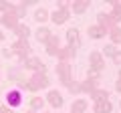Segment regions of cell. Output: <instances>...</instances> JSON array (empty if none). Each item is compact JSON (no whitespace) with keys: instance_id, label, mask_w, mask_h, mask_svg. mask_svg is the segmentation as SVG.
I'll return each mask as SVG.
<instances>
[{"instance_id":"6da1fadb","label":"cell","mask_w":121,"mask_h":113,"mask_svg":"<svg viewBox=\"0 0 121 113\" xmlns=\"http://www.w3.org/2000/svg\"><path fill=\"white\" fill-rule=\"evenodd\" d=\"M10 51H12L14 56H18V63H24L28 56H32V48L28 44V39H16L10 47Z\"/></svg>"},{"instance_id":"7a4b0ae2","label":"cell","mask_w":121,"mask_h":113,"mask_svg":"<svg viewBox=\"0 0 121 113\" xmlns=\"http://www.w3.org/2000/svg\"><path fill=\"white\" fill-rule=\"evenodd\" d=\"M99 81H101V75L89 69V71H87V77L81 81V93H89V95H93L97 89H101L99 87Z\"/></svg>"},{"instance_id":"3957f363","label":"cell","mask_w":121,"mask_h":113,"mask_svg":"<svg viewBox=\"0 0 121 113\" xmlns=\"http://www.w3.org/2000/svg\"><path fill=\"white\" fill-rule=\"evenodd\" d=\"M71 16V10L67 2H56V8L51 12V22L52 24H65Z\"/></svg>"},{"instance_id":"277c9868","label":"cell","mask_w":121,"mask_h":113,"mask_svg":"<svg viewBox=\"0 0 121 113\" xmlns=\"http://www.w3.org/2000/svg\"><path fill=\"white\" fill-rule=\"evenodd\" d=\"M28 91H40V89H48L51 81H48L47 73H32L28 77Z\"/></svg>"},{"instance_id":"5b68a950","label":"cell","mask_w":121,"mask_h":113,"mask_svg":"<svg viewBox=\"0 0 121 113\" xmlns=\"http://www.w3.org/2000/svg\"><path fill=\"white\" fill-rule=\"evenodd\" d=\"M55 73L59 75V79H60V85L63 87H67L71 81H73V77H71V73H73V67H71V63H56V67H55Z\"/></svg>"},{"instance_id":"8992f818","label":"cell","mask_w":121,"mask_h":113,"mask_svg":"<svg viewBox=\"0 0 121 113\" xmlns=\"http://www.w3.org/2000/svg\"><path fill=\"white\" fill-rule=\"evenodd\" d=\"M18 65L24 71H30V73H47V67H44V63L39 56H28L24 63H18Z\"/></svg>"},{"instance_id":"52a82bcc","label":"cell","mask_w":121,"mask_h":113,"mask_svg":"<svg viewBox=\"0 0 121 113\" xmlns=\"http://www.w3.org/2000/svg\"><path fill=\"white\" fill-rule=\"evenodd\" d=\"M89 69L95 71V73H101L105 69V56L101 55V51H91L89 52Z\"/></svg>"},{"instance_id":"ba28073f","label":"cell","mask_w":121,"mask_h":113,"mask_svg":"<svg viewBox=\"0 0 121 113\" xmlns=\"http://www.w3.org/2000/svg\"><path fill=\"white\" fill-rule=\"evenodd\" d=\"M0 24L4 26L6 30L14 32V28L18 26V16H16V12H14V8H10L8 12H4L2 16H0Z\"/></svg>"},{"instance_id":"9c48e42d","label":"cell","mask_w":121,"mask_h":113,"mask_svg":"<svg viewBox=\"0 0 121 113\" xmlns=\"http://www.w3.org/2000/svg\"><path fill=\"white\" fill-rule=\"evenodd\" d=\"M75 56H77V47H73V44H65V47H60L56 59H59L60 63H71Z\"/></svg>"},{"instance_id":"30bf717a","label":"cell","mask_w":121,"mask_h":113,"mask_svg":"<svg viewBox=\"0 0 121 113\" xmlns=\"http://www.w3.org/2000/svg\"><path fill=\"white\" fill-rule=\"evenodd\" d=\"M44 51H47L48 56H56V55H59V51H60V39L56 35H52L51 39L44 43Z\"/></svg>"},{"instance_id":"8fae6325","label":"cell","mask_w":121,"mask_h":113,"mask_svg":"<svg viewBox=\"0 0 121 113\" xmlns=\"http://www.w3.org/2000/svg\"><path fill=\"white\" fill-rule=\"evenodd\" d=\"M47 105H51L52 109H59L63 105V95L59 89H48L47 91Z\"/></svg>"},{"instance_id":"7c38bea8","label":"cell","mask_w":121,"mask_h":113,"mask_svg":"<svg viewBox=\"0 0 121 113\" xmlns=\"http://www.w3.org/2000/svg\"><path fill=\"white\" fill-rule=\"evenodd\" d=\"M6 105L8 107H20L22 105V91H18V89H12V91L6 93Z\"/></svg>"},{"instance_id":"4fadbf2b","label":"cell","mask_w":121,"mask_h":113,"mask_svg":"<svg viewBox=\"0 0 121 113\" xmlns=\"http://www.w3.org/2000/svg\"><path fill=\"white\" fill-rule=\"evenodd\" d=\"M87 35L93 40H101V39H105V36H109V30H105L103 26H99V24H91L89 28H87Z\"/></svg>"},{"instance_id":"5bb4252c","label":"cell","mask_w":121,"mask_h":113,"mask_svg":"<svg viewBox=\"0 0 121 113\" xmlns=\"http://www.w3.org/2000/svg\"><path fill=\"white\" fill-rule=\"evenodd\" d=\"M97 24L103 26L105 30H111V28H115V20H113L111 16H109V12H99L97 14Z\"/></svg>"},{"instance_id":"9a60e30c","label":"cell","mask_w":121,"mask_h":113,"mask_svg":"<svg viewBox=\"0 0 121 113\" xmlns=\"http://www.w3.org/2000/svg\"><path fill=\"white\" fill-rule=\"evenodd\" d=\"M67 39V44H73V47H81V32H79V28H69L65 35Z\"/></svg>"},{"instance_id":"2e32d148","label":"cell","mask_w":121,"mask_h":113,"mask_svg":"<svg viewBox=\"0 0 121 113\" xmlns=\"http://www.w3.org/2000/svg\"><path fill=\"white\" fill-rule=\"evenodd\" d=\"M111 111H113L111 99H103V101H95L93 103V113H111Z\"/></svg>"},{"instance_id":"e0dca14e","label":"cell","mask_w":121,"mask_h":113,"mask_svg":"<svg viewBox=\"0 0 121 113\" xmlns=\"http://www.w3.org/2000/svg\"><path fill=\"white\" fill-rule=\"evenodd\" d=\"M35 36H36V40H39V43H43V44H44V43H47V40L52 36V32H51V28L44 24V26H39V28H36Z\"/></svg>"},{"instance_id":"ac0fdd59","label":"cell","mask_w":121,"mask_h":113,"mask_svg":"<svg viewBox=\"0 0 121 113\" xmlns=\"http://www.w3.org/2000/svg\"><path fill=\"white\" fill-rule=\"evenodd\" d=\"M35 20L39 22L40 26H44V22L51 20V12H48L44 6H43V8H36V10H35Z\"/></svg>"},{"instance_id":"d6986e66","label":"cell","mask_w":121,"mask_h":113,"mask_svg":"<svg viewBox=\"0 0 121 113\" xmlns=\"http://www.w3.org/2000/svg\"><path fill=\"white\" fill-rule=\"evenodd\" d=\"M87 109H89L87 99H75L73 103H71V113H85Z\"/></svg>"},{"instance_id":"ffe728a7","label":"cell","mask_w":121,"mask_h":113,"mask_svg":"<svg viewBox=\"0 0 121 113\" xmlns=\"http://www.w3.org/2000/svg\"><path fill=\"white\" fill-rule=\"evenodd\" d=\"M89 8V2H83V0H77V2H69V10L75 14H85V10Z\"/></svg>"},{"instance_id":"44dd1931","label":"cell","mask_w":121,"mask_h":113,"mask_svg":"<svg viewBox=\"0 0 121 113\" xmlns=\"http://www.w3.org/2000/svg\"><path fill=\"white\" fill-rule=\"evenodd\" d=\"M22 67L20 65H16V67H10L8 69V79L10 81H14V83H18V81H22Z\"/></svg>"},{"instance_id":"7402d4cb","label":"cell","mask_w":121,"mask_h":113,"mask_svg":"<svg viewBox=\"0 0 121 113\" xmlns=\"http://www.w3.org/2000/svg\"><path fill=\"white\" fill-rule=\"evenodd\" d=\"M109 16L117 22H121V2H111V10H109Z\"/></svg>"},{"instance_id":"603a6c76","label":"cell","mask_w":121,"mask_h":113,"mask_svg":"<svg viewBox=\"0 0 121 113\" xmlns=\"http://www.w3.org/2000/svg\"><path fill=\"white\" fill-rule=\"evenodd\" d=\"M14 35H16V39H28V36H30V28H28V24H22V22H18V26L14 28Z\"/></svg>"},{"instance_id":"cb8c5ba5","label":"cell","mask_w":121,"mask_h":113,"mask_svg":"<svg viewBox=\"0 0 121 113\" xmlns=\"http://www.w3.org/2000/svg\"><path fill=\"white\" fill-rule=\"evenodd\" d=\"M109 40H111V44H121V26L117 24L115 28H111V30H109Z\"/></svg>"},{"instance_id":"d4e9b609","label":"cell","mask_w":121,"mask_h":113,"mask_svg":"<svg viewBox=\"0 0 121 113\" xmlns=\"http://www.w3.org/2000/svg\"><path fill=\"white\" fill-rule=\"evenodd\" d=\"M28 109H32V111L39 113L40 109H44V97H32L28 103Z\"/></svg>"},{"instance_id":"484cf974","label":"cell","mask_w":121,"mask_h":113,"mask_svg":"<svg viewBox=\"0 0 121 113\" xmlns=\"http://www.w3.org/2000/svg\"><path fill=\"white\" fill-rule=\"evenodd\" d=\"M117 51H119V48H117L115 44H111V43H109V44H105V47H103L101 55H103V56H109V59H113V56L117 55Z\"/></svg>"},{"instance_id":"4316f807","label":"cell","mask_w":121,"mask_h":113,"mask_svg":"<svg viewBox=\"0 0 121 113\" xmlns=\"http://www.w3.org/2000/svg\"><path fill=\"white\" fill-rule=\"evenodd\" d=\"M91 99H93V103L95 101H103V99H109V91L107 89H97L93 95H91Z\"/></svg>"},{"instance_id":"83f0119b","label":"cell","mask_w":121,"mask_h":113,"mask_svg":"<svg viewBox=\"0 0 121 113\" xmlns=\"http://www.w3.org/2000/svg\"><path fill=\"white\" fill-rule=\"evenodd\" d=\"M67 89H69V93H73V95H77V93H81V81H71L69 85H67Z\"/></svg>"},{"instance_id":"f1b7e54d","label":"cell","mask_w":121,"mask_h":113,"mask_svg":"<svg viewBox=\"0 0 121 113\" xmlns=\"http://www.w3.org/2000/svg\"><path fill=\"white\" fill-rule=\"evenodd\" d=\"M10 8H14V4L12 2H6V0H0V12L4 14V12H8Z\"/></svg>"},{"instance_id":"f546056e","label":"cell","mask_w":121,"mask_h":113,"mask_svg":"<svg viewBox=\"0 0 121 113\" xmlns=\"http://www.w3.org/2000/svg\"><path fill=\"white\" fill-rule=\"evenodd\" d=\"M111 61H113V63H115V65H117V67H121V51H117V55H115V56H113Z\"/></svg>"},{"instance_id":"4dcf8cb0","label":"cell","mask_w":121,"mask_h":113,"mask_svg":"<svg viewBox=\"0 0 121 113\" xmlns=\"http://www.w3.org/2000/svg\"><path fill=\"white\" fill-rule=\"evenodd\" d=\"M0 113H14V109H12V107H8V105H4V109H2Z\"/></svg>"},{"instance_id":"1f68e13d","label":"cell","mask_w":121,"mask_h":113,"mask_svg":"<svg viewBox=\"0 0 121 113\" xmlns=\"http://www.w3.org/2000/svg\"><path fill=\"white\" fill-rule=\"evenodd\" d=\"M115 91L121 93V79H117V81H115Z\"/></svg>"},{"instance_id":"d6a6232c","label":"cell","mask_w":121,"mask_h":113,"mask_svg":"<svg viewBox=\"0 0 121 113\" xmlns=\"http://www.w3.org/2000/svg\"><path fill=\"white\" fill-rule=\"evenodd\" d=\"M2 55H4V56H12V51H10V48H4V51H2Z\"/></svg>"},{"instance_id":"836d02e7","label":"cell","mask_w":121,"mask_h":113,"mask_svg":"<svg viewBox=\"0 0 121 113\" xmlns=\"http://www.w3.org/2000/svg\"><path fill=\"white\" fill-rule=\"evenodd\" d=\"M2 40H4V32L0 30V43H2Z\"/></svg>"},{"instance_id":"e575fe53","label":"cell","mask_w":121,"mask_h":113,"mask_svg":"<svg viewBox=\"0 0 121 113\" xmlns=\"http://www.w3.org/2000/svg\"><path fill=\"white\" fill-rule=\"evenodd\" d=\"M24 113H36V111H32V109H26V111Z\"/></svg>"},{"instance_id":"d590c367","label":"cell","mask_w":121,"mask_h":113,"mask_svg":"<svg viewBox=\"0 0 121 113\" xmlns=\"http://www.w3.org/2000/svg\"><path fill=\"white\" fill-rule=\"evenodd\" d=\"M117 79H121V67H119V77H117Z\"/></svg>"},{"instance_id":"8d00e7d4","label":"cell","mask_w":121,"mask_h":113,"mask_svg":"<svg viewBox=\"0 0 121 113\" xmlns=\"http://www.w3.org/2000/svg\"><path fill=\"white\" fill-rule=\"evenodd\" d=\"M2 109H4V105H2V103H0V111H2Z\"/></svg>"},{"instance_id":"74e56055","label":"cell","mask_w":121,"mask_h":113,"mask_svg":"<svg viewBox=\"0 0 121 113\" xmlns=\"http://www.w3.org/2000/svg\"><path fill=\"white\" fill-rule=\"evenodd\" d=\"M43 113H52V111H51V109H48V111H43Z\"/></svg>"},{"instance_id":"f35d334b","label":"cell","mask_w":121,"mask_h":113,"mask_svg":"<svg viewBox=\"0 0 121 113\" xmlns=\"http://www.w3.org/2000/svg\"><path fill=\"white\" fill-rule=\"evenodd\" d=\"M0 75H2V67H0Z\"/></svg>"},{"instance_id":"ab89813d","label":"cell","mask_w":121,"mask_h":113,"mask_svg":"<svg viewBox=\"0 0 121 113\" xmlns=\"http://www.w3.org/2000/svg\"><path fill=\"white\" fill-rule=\"evenodd\" d=\"M119 107H121V101H119Z\"/></svg>"}]
</instances>
